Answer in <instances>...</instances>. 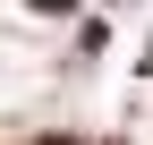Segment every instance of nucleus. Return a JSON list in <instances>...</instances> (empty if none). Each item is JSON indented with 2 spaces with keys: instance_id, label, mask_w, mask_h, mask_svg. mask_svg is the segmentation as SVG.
Segmentation results:
<instances>
[{
  "instance_id": "obj_1",
  "label": "nucleus",
  "mask_w": 153,
  "mask_h": 145,
  "mask_svg": "<svg viewBox=\"0 0 153 145\" xmlns=\"http://www.w3.org/2000/svg\"><path fill=\"white\" fill-rule=\"evenodd\" d=\"M26 9H43V17H68V9H76V0H26Z\"/></svg>"
},
{
  "instance_id": "obj_2",
  "label": "nucleus",
  "mask_w": 153,
  "mask_h": 145,
  "mask_svg": "<svg viewBox=\"0 0 153 145\" xmlns=\"http://www.w3.org/2000/svg\"><path fill=\"white\" fill-rule=\"evenodd\" d=\"M43 145H85V137H43Z\"/></svg>"
}]
</instances>
